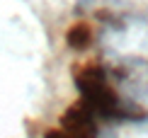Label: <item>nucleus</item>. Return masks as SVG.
<instances>
[{"label": "nucleus", "mask_w": 148, "mask_h": 138, "mask_svg": "<svg viewBox=\"0 0 148 138\" xmlns=\"http://www.w3.org/2000/svg\"><path fill=\"white\" fill-rule=\"evenodd\" d=\"M75 85L80 92V102L90 107V111L104 121H148V111L134 102L124 99L109 83V70L102 66H85L75 73Z\"/></svg>", "instance_id": "1"}, {"label": "nucleus", "mask_w": 148, "mask_h": 138, "mask_svg": "<svg viewBox=\"0 0 148 138\" xmlns=\"http://www.w3.org/2000/svg\"><path fill=\"white\" fill-rule=\"evenodd\" d=\"M61 131L71 138H97V116L85 102H75L61 116Z\"/></svg>", "instance_id": "2"}, {"label": "nucleus", "mask_w": 148, "mask_h": 138, "mask_svg": "<svg viewBox=\"0 0 148 138\" xmlns=\"http://www.w3.org/2000/svg\"><path fill=\"white\" fill-rule=\"evenodd\" d=\"M66 41H68L71 49H75V51H83V49H88L92 44V32L90 27H85V24H78V27H71L68 34H66Z\"/></svg>", "instance_id": "3"}, {"label": "nucleus", "mask_w": 148, "mask_h": 138, "mask_svg": "<svg viewBox=\"0 0 148 138\" xmlns=\"http://www.w3.org/2000/svg\"><path fill=\"white\" fill-rule=\"evenodd\" d=\"M44 138H71V136H66L61 128H53V131H49V133H46Z\"/></svg>", "instance_id": "4"}]
</instances>
